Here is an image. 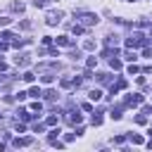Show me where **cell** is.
<instances>
[{"label": "cell", "mask_w": 152, "mask_h": 152, "mask_svg": "<svg viewBox=\"0 0 152 152\" xmlns=\"http://www.w3.org/2000/svg\"><path fill=\"white\" fill-rule=\"evenodd\" d=\"M59 21H62V12H59V10H57V12H48V14H45V24H48V26H57Z\"/></svg>", "instance_id": "cell-1"}, {"label": "cell", "mask_w": 152, "mask_h": 152, "mask_svg": "<svg viewBox=\"0 0 152 152\" xmlns=\"http://www.w3.org/2000/svg\"><path fill=\"white\" fill-rule=\"evenodd\" d=\"M81 24H83V26H93V24H97V14L83 12V14H81Z\"/></svg>", "instance_id": "cell-2"}, {"label": "cell", "mask_w": 152, "mask_h": 152, "mask_svg": "<svg viewBox=\"0 0 152 152\" xmlns=\"http://www.w3.org/2000/svg\"><path fill=\"white\" fill-rule=\"evenodd\" d=\"M31 142H33V138H28V135H26V138H14V140H12L14 147H26V145H31Z\"/></svg>", "instance_id": "cell-3"}, {"label": "cell", "mask_w": 152, "mask_h": 152, "mask_svg": "<svg viewBox=\"0 0 152 152\" xmlns=\"http://www.w3.org/2000/svg\"><path fill=\"white\" fill-rule=\"evenodd\" d=\"M55 40H57V45H62V48H71V45H74V43H71V38H69V36H57V38H55Z\"/></svg>", "instance_id": "cell-4"}, {"label": "cell", "mask_w": 152, "mask_h": 152, "mask_svg": "<svg viewBox=\"0 0 152 152\" xmlns=\"http://www.w3.org/2000/svg\"><path fill=\"white\" fill-rule=\"evenodd\" d=\"M140 102H142V95H133V97H128V100H126V104H128V107H138Z\"/></svg>", "instance_id": "cell-5"}, {"label": "cell", "mask_w": 152, "mask_h": 152, "mask_svg": "<svg viewBox=\"0 0 152 152\" xmlns=\"http://www.w3.org/2000/svg\"><path fill=\"white\" fill-rule=\"evenodd\" d=\"M83 31H86L83 24H74V26H71V33H74V36H83Z\"/></svg>", "instance_id": "cell-6"}, {"label": "cell", "mask_w": 152, "mask_h": 152, "mask_svg": "<svg viewBox=\"0 0 152 152\" xmlns=\"http://www.w3.org/2000/svg\"><path fill=\"white\" fill-rule=\"evenodd\" d=\"M14 62H17V66H26V64H28V57H26V55H19Z\"/></svg>", "instance_id": "cell-7"}, {"label": "cell", "mask_w": 152, "mask_h": 152, "mask_svg": "<svg viewBox=\"0 0 152 152\" xmlns=\"http://www.w3.org/2000/svg\"><path fill=\"white\" fill-rule=\"evenodd\" d=\"M28 95H31V97H40V95H43V90H40L38 86H33V88L28 90Z\"/></svg>", "instance_id": "cell-8"}, {"label": "cell", "mask_w": 152, "mask_h": 152, "mask_svg": "<svg viewBox=\"0 0 152 152\" xmlns=\"http://www.w3.org/2000/svg\"><path fill=\"white\" fill-rule=\"evenodd\" d=\"M88 97H90L93 102H97V100L102 97V93H100V90H90V93H88Z\"/></svg>", "instance_id": "cell-9"}, {"label": "cell", "mask_w": 152, "mask_h": 152, "mask_svg": "<svg viewBox=\"0 0 152 152\" xmlns=\"http://www.w3.org/2000/svg\"><path fill=\"white\" fill-rule=\"evenodd\" d=\"M69 121H71V124H81V114H78V112H71Z\"/></svg>", "instance_id": "cell-10"}, {"label": "cell", "mask_w": 152, "mask_h": 152, "mask_svg": "<svg viewBox=\"0 0 152 152\" xmlns=\"http://www.w3.org/2000/svg\"><path fill=\"white\" fill-rule=\"evenodd\" d=\"M128 138H131V142H133V145H142V135H133V133H131Z\"/></svg>", "instance_id": "cell-11"}, {"label": "cell", "mask_w": 152, "mask_h": 152, "mask_svg": "<svg viewBox=\"0 0 152 152\" xmlns=\"http://www.w3.org/2000/svg\"><path fill=\"white\" fill-rule=\"evenodd\" d=\"M12 10L14 12H24V2H12Z\"/></svg>", "instance_id": "cell-12"}, {"label": "cell", "mask_w": 152, "mask_h": 152, "mask_svg": "<svg viewBox=\"0 0 152 152\" xmlns=\"http://www.w3.org/2000/svg\"><path fill=\"white\" fill-rule=\"evenodd\" d=\"M95 64H97V57H88V62H86V66H88V69H93Z\"/></svg>", "instance_id": "cell-13"}, {"label": "cell", "mask_w": 152, "mask_h": 152, "mask_svg": "<svg viewBox=\"0 0 152 152\" xmlns=\"http://www.w3.org/2000/svg\"><path fill=\"white\" fill-rule=\"evenodd\" d=\"M21 78H24V81H26V83H33V78H36V76H33V74H31V71H26V74H24V76H21Z\"/></svg>", "instance_id": "cell-14"}, {"label": "cell", "mask_w": 152, "mask_h": 152, "mask_svg": "<svg viewBox=\"0 0 152 152\" xmlns=\"http://www.w3.org/2000/svg\"><path fill=\"white\" fill-rule=\"evenodd\" d=\"M52 78H55L52 74H43V76H40V81H43V83H52Z\"/></svg>", "instance_id": "cell-15"}, {"label": "cell", "mask_w": 152, "mask_h": 152, "mask_svg": "<svg viewBox=\"0 0 152 152\" xmlns=\"http://www.w3.org/2000/svg\"><path fill=\"white\" fill-rule=\"evenodd\" d=\"M43 95H45V100H55V97H57V93H55V90H45Z\"/></svg>", "instance_id": "cell-16"}, {"label": "cell", "mask_w": 152, "mask_h": 152, "mask_svg": "<svg viewBox=\"0 0 152 152\" xmlns=\"http://www.w3.org/2000/svg\"><path fill=\"white\" fill-rule=\"evenodd\" d=\"M0 38H2V40H12V38H14V36H12V33H10V31H2V33H0Z\"/></svg>", "instance_id": "cell-17"}, {"label": "cell", "mask_w": 152, "mask_h": 152, "mask_svg": "<svg viewBox=\"0 0 152 152\" xmlns=\"http://www.w3.org/2000/svg\"><path fill=\"white\" fill-rule=\"evenodd\" d=\"M109 64H112V69H121V59H114V57H112Z\"/></svg>", "instance_id": "cell-18"}, {"label": "cell", "mask_w": 152, "mask_h": 152, "mask_svg": "<svg viewBox=\"0 0 152 152\" xmlns=\"http://www.w3.org/2000/svg\"><path fill=\"white\" fill-rule=\"evenodd\" d=\"M93 48H95L93 40H86V43H83V50H93Z\"/></svg>", "instance_id": "cell-19"}, {"label": "cell", "mask_w": 152, "mask_h": 152, "mask_svg": "<svg viewBox=\"0 0 152 152\" xmlns=\"http://www.w3.org/2000/svg\"><path fill=\"white\" fill-rule=\"evenodd\" d=\"M62 86H64V88H71L74 81H71V78H62Z\"/></svg>", "instance_id": "cell-20"}, {"label": "cell", "mask_w": 152, "mask_h": 152, "mask_svg": "<svg viewBox=\"0 0 152 152\" xmlns=\"http://www.w3.org/2000/svg\"><path fill=\"white\" fill-rule=\"evenodd\" d=\"M40 109H43L40 102H33V104H31V112H40Z\"/></svg>", "instance_id": "cell-21"}, {"label": "cell", "mask_w": 152, "mask_h": 152, "mask_svg": "<svg viewBox=\"0 0 152 152\" xmlns=\"http://www.w3.org/2000/svg\"><path fill=\"white\" fill-rule=\"evenodd\" d=\"M19 116H21V119H24V121H28V119H31V114H28V112H26V109H21V112H19Z\"/></svg>", "instance_id": "cell-22"}, {"label": "cell", "mask_w": 152, "mask_h": 152, "mask_svg": "<svg viewBox=\"0 0 152 152\" xmlns=\"http://www.w3.org/2000/svg\"><path fill=\"white\" fill-rule=\"evenodd\" d=\"M112 119L119 121V119H121V109H114V112H112Z\"/></svg>", "instance_id": "cell-23"}, {"label": "cell", "mask_w": 152, "mask_h": 152, "mask_svg": "<svg viewBox=\"0 0 152 152\" xmlns=\"http://www.w3.org/2000/svg\"><path fill=\"white\" fill-rule=\"evenodd\" d=\"M45 124H48V126H55V124H57V116H48Z\"/></svg>", "instance_id": "cell-24"}, {"label": "cell", "mask_w": 152, "mask_h": 152, "mask_svg": "<svg viewBox=\"0 0 152 152\" xmlns=\"http://www.w3.org/2000/svg\"><path fill=\"white\" fill-rule=\"evenodd\" d=\"M124 142H126L124 135H116V138H114V145H124Z\"/></svg>", "instance_id": "cell-25"}, {"label": "cell", "mask_w": 152, "mask_h": 152, "mask_svg": "<svg viewBox=\"0 0 152 152\" xmlns=\"http://www.w3.org/2000/svg\"><path fill=\"white\" fill-rule=\"evenodd\" d=\"M102 124V116H93V126H100Z\"/></svg>", "instance_id": "cell-26"}, {"label": "cell", "mask_w": 152, "mask_h": 152, "mask_svg": "<svg viewBox=\"0 0 152 152\" xmlns=\"http://www.w3.org/2000/svg\"><path fill=\"white\" fill-rule=\"evenodd\" d=\"M7 24H10V19H7V17H2V19H0V26H7Z\"/></svg>", "instance_id": "cell-27"}, {"label": "cell", "mask_w": 152, "mask_h": 152, "mask_svg": "<svg viewBox=\"0 0 152 152\" xmlns=\"http://www.w3.org/2000/svg\"><path fill=\"white\" fill-rule=\"evenodd\" d=\"M5 69H7V64H5V62H0V71H5Z\"/></svg>", "instance_id": "cell-28"}]
</instances>
